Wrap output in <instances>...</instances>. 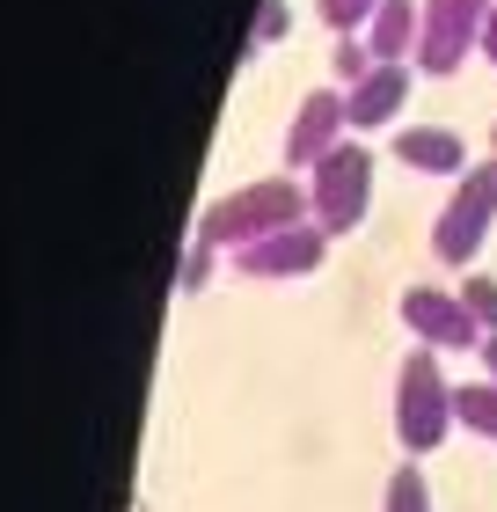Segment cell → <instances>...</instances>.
<instances>
[{
    "label": "cell",
    "instance_id": "1",
    "mask_svg": "<svg viewBox=\"0 0 497 512\" xmlns=\"http://www.w3.org/2000/svg\"><path fill=\"white\" fill-rule=\"evenodd\" d=\"M300 220H315L307 213V183L293 176H271V183H242V191H227L212 213L198 220V242L205 249H249V242H264V235H286V227Z\"/></svg>",
    "mask_w": 497,
    "mask_h": 512
},
{
    "label": "cell",
    "instance_id": "2",
    "mask_svg": "<svg viewBox=\"0 0 497 512\" xmlns=\"http://www.w3.org/2000/svg\"><path fill=\"white\" fill-rule=\"evenodd\" d=\"M446 432H454V388L439 374V352H417L395 366V447L402 454H439Z\"/></svg>",
    "mask_w": 497,
    "mask_h": 512
},
{
    "label": "cell",
    "instance_id": "3",
    "mask_svg": "<svg viewBox=\"0 0 497 512\" xmlns=\"http://www.w3.org/2000/svg\"><path fill=\"white\" fill-rule=\"evenodd\" d=\"M490 227H497V154L490 161H468V169L454 176V198H446L439 220H432V256L446 271H468L483 256Z\"/></svg>",
    "mask_w": 497,
    "mask_h": 512
},
{
    "label": "cell",
    "instance_id": "4",
    "mask_svg": "<svg viewBox=\"0 0 497 512\" xmlns=\"http://www.w3.org/2000/svg\"><path fill=\"white\" fill-rule=\"evenodd\" d=\"M307 176H315V183H307V213H315V227L351 235V227L366 220V205H373V147H366V139H344V147H329Z\"/></svg>",
    "mask_w": 497,
    "mask_h": 512
},
{
    "label": "cell",
    "instance_id": "5",
    "mask_svg": "<svg viewBox=\"0 0 497 512\" xmlns=\"http://www.w3.org/2000/svg\"><path fill=\"white\" fill-rule=\"evenodd\" d=\"M395 315L424 352H483V337H490L483 322L461 308V293H446V286H402Z\"/></svg>",
    "mask_w": 497,
    "mask_h": 512
},
{
    "label": "cell",
    "instance_id": "6",
    "mask_svg": "<svg viewBox=\"0 0 497 512\" xmlns=\"http://www.w3.org/2000/svg\"><path fill=\"white\" fill-rule=\"evenodd\" d=\"M483 22H490V0H424L417 74H461V59L483 52Z\"/></svg>",
    "mask_w": 497,
    "mask_h": 512
},
{
    "label": "cell",
    "instance_id": "7",
    "mask_svg": "<svg viewBox=\"0 0 497 512\" xmlns=\"http://www.w3.org/2000/svg\"><path fill=\"white\" fill-rule=\"evenodd\" d=\"M329 242H337L329 227L300 220V227H286V235H264V242L234 249V271H242V278H307V271H322Z\"/></svg>",
    "mask_w": 497,
    "mask_h": 512
},
{
    "label": "cell",
    "instance_id": "8",
    "mask_svg": "<svg viewBox=\"0 0 497 512\" xmlns=\"http://www.w3.org/2000/svg\"><path fill=\"white\" fill-rule=\"evenodd\" d=\"M329 147H344V88H315L286 125V176H307Z\"/></svg>",
    "mask_w": 497,
    "mask_h": 512
},
{
    "label": "cell",
    "instance_id": "9",
    "mask_svg": "<svg viewBox=\"0 0 497 512\" xmlns=\"http://www.w3.org/2000/svg\"><path fill=\"white\" fill-rule=\"evenodd\" d=\"M410 88H417L410 66H373L359 88H344V125H351V132H381V125H395L402 103H410Z\"/></svg>",
    "mask_w": 497,
    "mask_h": 512
},
{
    "label": "cell",
    "instance_id": "10",
    "mask_svg": "<svg viewBox=\"0 0 497 512\" xmlns=\"http://www.w3.org/2000/svg\"><path fill=\"white\" fill-rule=\"evenodd\" d=\"M417 30H424V0H381L359 37L373 66H417Z\"/></svg>",
    "mask_w": 497,
    "mask_h": 512
},
{
    "label": "cell",
    "instance_id": "11",
    "mask_svg": "<svg viewBox=\"0 0 497 512\" xmlns=\"http://www.w3.org/2000/svg\"><path fill=\"white\" fill-rule=\"evenodd\" d=\"M395 161L417 169V176H461L468 147H461V132H446V125H395Z\"/></svg>",
    "mask_w": 497,
    "mask_h": 512
},
{
    "label": "cell",
    "instance_id": "12",
    "mask_svg": "<svg viewBox=\"0 0 497 512\" xmlns=\"http://www.w3.org/2000/svg\"><path fill=\"white\" fill-rule=\"evenodd\" d=\"M454 417H461V432H476V439H497V381L454 388Z\"/></svg>",
    "mask_w": 497,
    "mask_h": 512
},
{
    "label": "cell",
    "instance_id": "13",
    "mask_svg": "<svg viewBox=\"0 0 497 512\" xmlns=\"http://www.w3.org/2000/svg\"><path fill=\"white\" fill-rule=\"evenodd\" d=\"M381 512H432V491H424V469H417V461H402V469L388 476Z\"/></svg>",
    "mask_w": 497,
    "mask_h": 512
},
{
    "label": "cell",
    "instance_id": "14",
    "mask_svg": "<svg viewBox=\"0 0 497 512\" xmlns=\"http://www.w3.org/2000/svg\"><path fill=\"white\" fill-rule=\"evenodd\" d=\"M315 8H322V22H329L337 37H359L366 22H373V8H381V0H315Z\"/></svg>",
    "mask_w": 497,
    "mask_h": 512
},
{
    "label": "cell",
    "instance_id": "15",
    "mask_svg": "<svg viewBox=\"0 0 497 512\" xmlns=\"http://www.w3.org/2000/svg\"><path fill=\"white\" fill-rule=\"evenodd\" d=\"M329 66H337V81H344V88H359V81L373 74V52H366V37H337Z\"/></svg>",
    "mask_w": 497,
    "mask_h": 512
},
{
    "label": "cell",
    "instance_id": "16",
    "mask_svg": "<svg viewBox=\"0 0 497 512\" xmlns=\"http://www.w3.org/2000/svg\"><path fill=\"white\" fill-rule=\"evenodd\" d=\"M461 308L483 322V330H497V278H483V271H468L461 278Z\"/></svg>",
    "mask_w": 497,
    "mask_h": 512
},
{
    "label": "cell",
    "instance_id": "17",
    "mask_svg": "<svg viewBox=\"0 0 497 512\" xmlns=\"http://www.w3.org/2000/svg\"><path fill=\"white\" fill-rule=\"evenodd\" d=\"M286 37V0H264V15H256V44H278Z\"/></svg>",
    "mask_w": 497,
    "mask_h": 512
},
{
    "label": "cell",
    "instance_id": "18",
    "mask_svg": "<svg viewBox=\"0 0 497 512\" xmlns=\"http://www.w3.org/2000/svg\"><path fill=\"white\" fill-rule=\"evenodd\" d=\"M483 59L497 66V0H490V22H483Z\"/></svg>",
    "mask_w": 497,
    "mask_h": 512
},
{
    "label": "cell",
    "instance_id": "19",
    "mask_svg": "<svg viewBox=\"0 0 497 512\" xmlns=\"http://www.w3.org/2000/svg\"><path fill=\"white\" fill-rule=\"evenodd\" d=\"M476 359H483V374H490V381H497V330H490V337H483V352H476Z\"/></svg>",
    "mask_w": 497,
    "mask_h": 512
},
{
    "label": "cell",
    "instance_id": "20",
    "mask_svg": "<svg viewBox=\"0 0 497 512\" xmlns=\"http://www.w3.org/2000/svg\"><path fill=\"white\" fill-rule=\"evenodd\" d=\"M490 147H497V132H490Z\"/></svg>",
    "mask_w": 497,
    "mask_h": 512
}]
</instances>
